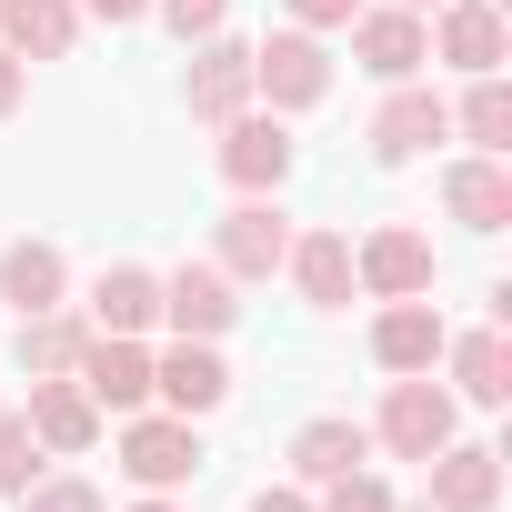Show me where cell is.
Returning a JSON list of instances; mask_svg holds the SVG:
<instances>
[{
	"mask_svg": "<svg viewBox=\"0 0 512 512\" xmlns=\"http://www.w3.org/2000/svg\"><path fill=\"white\" fill-rule=\"evenodd\" d=\"M432 241L412 231V221H382V231H362L352 241V282L372 292V302H412V292H432Z\"/></svg>",
	"mask_w": 512,
	"mask_h": 512,
	"instance_id": "7",
	"label": "cell"
},
{
	"mask_svg": "<svg viewBox=\"0 0 512 512\" xmlns=\"http://www.w3.org/2000/svg\"><path fill=\"white\" fill-rule=\"evenodd\" d=\"M402 11H432V0H402Z\"/></svg>",
	"mask_w": 512,
	"mask_h": 512,
	"instance_id": "36",
	"label": "cell"
},
{
	"mask_svg": "<svg viewBox=\"0 0 512 512\" xmlns=\"http://www.w3.org/2000/svg\"><path fill=\"white\" fill-rule=\"evenodd\" d=\"M392 512H432V502H392Z\"/></svg>",
	"mask_w": 512,
	"mask_h": 512,
	"instance_id": "35",
	"label": "cell"
},
{
	"mask_svg": "<svg viewBox=\"0 0 512 512\" xmlns=\"http://www.w3.org/2000/svg\"><path fill=\"white\" fill-rule=\"evenodd\" d=\"M322 91H332L322 31H272V41H251V101H272V111L292 121V111H312Z\"/></svg>",
	"mask_w": 512,
	"mask_h": 512,
	"instance_id": "2",
	"label": "cell"
},
{
	"mask_svg": "<svg viewBox=\"0 0 512 512\" xmlns=\"http://www.w3.org/2000/svg\"><path fill=\"white\" fill-rule=\"evenodd\" d=\"M312 512H392V482L362 462V472H342V482H322V502Z\"/></svg>",
	"mask_w": 512,
	"mask_h": 512,
	"instance_id": "28",
	"label": "cell"
},
{
	"mask_svg": "<svg viewBox=\"0 0 512 512\" xmlns=\"http://www.w3.org/2000/svg\"><path fill=\"white\" fill-rule=\"evenodd\" d=\"M442 211H452L462 231H502V221H512V161H492V151L442 161Z\"/></svg>",
	"mask_w": 512,
	"mask_h": 512,
	"instance_id": "15",
	"label": "cell"
},
{
	"mask_svg": "<svg viewBox=\"0 0 512 512\" xmlns=\"http://www.w3.org/2000/svg\"><path fill=\"white\" fill-rule=\"evenodd\" d=\"M121 472H131L141 492H181V482L201 472V432H191L181 412H151V402H141V412L121 422Z\"/></svg>",
	"mask_w": 512,
	"mask_h": 512,
	"instance_id": "3",
	"label": "cell"
},
{
	"mask_svg": "<svg viewBox=\"0 0 512 512\" xmlns=\"http://www.w3.org/2000/svg\"><path fill=\"white\" fill-rule=\"evenodd\" d=\"M352 31V61L392 91V81H422V61H432V41H422V11H402V0H362V11L342 21Z\"/></svg>",
	"mask_w": 512,
	"mask_h": 512,
	"instance_id": "5",
	"label": "cell"
},
{
	"mask_svg": "<svg viewBox=\"0 0 512 512\" xmlns=\"http://www.w3.org/2000/svg\"><path fill=\"white\" fill-rule=\"evenodd\" d=\"M282 251H292V211H282V191H251L241 211H221L211 262H221L231 282H272V272H282Z\"/></svg>",
	"mask_w": 512,
	"mask_h": 512,
	"instance_id": "4",
	"label": "cell"
},
{
	"mask_svg": "<svg viewBox=\"0 0 512 512\" xmlns=\"http://www.w3.org/2000/svg\"><path fill=\"white\" fill-rule=\"evenodd\" d=\"M422 41H432V61H452L462 81H472V71H502V51H512V31H502V0H432Z\"/></svg>",
	"mask_w": 512,
	"mask_h": 512,
	"instance_id": "9",
	"label": "cell"
},
{
	"mask_svg": "<svg viewBox=\"0 0 512 512\" xmlns=\"http://www.w3.org/2000/svg\"><path fill=\"white\" fill-rule=\"evenodd\" d=\"M151 402L181 412V422L221 412V402H231V362H221V342H171V352H151Z\"/></svg>",
	"mask_w": 512,
	"mask_h": 512,
	"instance_id": "12",
	"label": "cell"
},
{
	"mask_svg": "<svg viewBox=\"0 0 512 512\" xmlns=\"http://www.w3.org/2000/svg\"><path fill=\"white\" fill-rule=\"evenodd\" d=\"M432 141H452V101H442L432 81H392L382 111H372V161L402 171V161H422Z\"/></svg>",
	"mask_w": 512,
	"mask_h": 512,
	"instance_id": "6",
	"label": "cell"
},
{
	"mask_svg": "<svg viewBox=\"0 0 512 512\" xmlns=\"http://www.w3.org/2000/svg\"><path fill=\"white\" fill-rule=\"evenodd\" d=\"M0 412H11V402H0Z\"/></svg>",
	"mask_w": 512,
	"mask_h": 512,
	"instance_id": "37",
	"label": "cell"
},
{
	"mask_svg": "<svg viewBox=\"0 0 512 512\" xmlns=\"http://www.w3.org/2000/svg\"><path fill=\"white\" fill-rule=\"evenodd\" d=\"M442 362H452V402H482V412H502V402H512V342H502V322L452 332V342H442Z\"/></svg>",
	"mask_w": 512,
	"mask_h": 512,
	"instance_id": "18",
	"label": "cell"
},
{
	"mask_svg": "<svg viewBox=\"0 0 512 512\" xmlns=\"http://www.w3.org/2000/svg\"><path fill=\"white\" fill-rule=\"evenodd\" d=\"M452 131L502 161V151H512V81H502V71H472V91L452 101Z\"/></svg>",
	"mask_w": 512,
	"mask_h": 512,
	"instance_id": "25",
	"label": "cell"
},
{
	"mask_svg": "<svg viewBox=\"0 0 512 512\" xmlns=\"http://www.w3.org/2000/svg\"><path fill=\"white\" fill-rule=\"evenodd\" d=\"M61 292H71L61 241H11V251H0V302H11V312H51Z\"/></svg>",
	"mask_w": 512,
	"mask_h": 512,
	"instance_id": "24",
	"label": "cell"
},
{
	"mask_svg": "<svg viewBox=\"0 0 512 512\" xmlns=\"http://www.w3.org/2000/svg\"><path fill=\"white\" fill-rule=\"evenodd\" d=\"M101 412H141L151 402V342L141 332H91V352H81V372H71Z\"/></svg>",
	"mask_w": 512,
	"mask_h": 512,
	"instance_id": "13",
	"label": "cell"
},
{
	"mask_svg": "<svg viewBox=\"0 0 512 512\" xmlns=\"http://www.w3.org/2000/svg\"><path fill=\"white\" fill-rule=\"evenodd\" d=\"M452 422H462V402H452L432 372H392V392H382V412H372V452L432 462V452L452 442Z\"/></svg>",
	"mask_w": 512,
	"mask_h": 512,
	"instance_id": "1",
	"label": "cell"
},
{
	"mask_svg": "<svg viewBox=\"0 0 512 512\" xmlns=\"http://www.w3.org/2000/svg\"><path fill=\"white\" fill-rule=\"evenodd\" d=\"M442 342H452V322H442V302H432V292L382 302V322H372V362H382V372H432V362H442Z\"/></svg>",
	"mask_w": 512,
	"mask_h": 512,
	"instance_id": "14",
	"label": "cell"
},
{
	"mask_svg": "<svg viewBox=\"0 0 512 512\" xmlns=\"http://www.w3.org/2000/svg\"><path fill=\"white\" fill-rule=\"evenodd\" d=\"M21 422L41 432V452H91V442H101V402H91L71 372L31 382V412H21Z\"/></svg>",
	"mask_w": 512,
	"mask_h": 512,
	"instance_id": "20",
	"label": "cell"
},
{
	"mask_svg": "<svg viewBox=\"0 0 512 512\" xmlns=\"http://www.w3.org/2000/svg\"><path fill=\"white\" fill-rule=\"evenodd\" d=\"M241 512H312V492H302V482H272V492H251Z\"/></svg>",
	"mask_w": 512,
	"mask_h": 512,
	"instance_id": "33",
	"label": "cell"
},
{
	"mask_svg": "<svg viewBox=\"0 0 512 512\" xmlns=\"http://www.w3.org/2000/svg\"><path fill=\"white\" fill-rule=\"evenodd\" d=\"M282 272H292V292H302L312 312H342V302L362 292V282H352V231H292Z\"/></svg>",
	"mask_w": 512,
	"mask_h": 512,
	"instance_id": "17",
	"label": "cell"
},
{
	"mask_svg": "<svg viewBox=\"0 0 512 512\" xmlns=\"http://www.w3.org/2000/svg\"><path fill=\"white\" fill-rule=\"evenodd\" d=\"M21 512H111V502H101V482H81V472H41V482L21 492Z\"/></svg>",
	"mask_w": 512,
	"mask_h": 512,
	"instance_id": "27",
	"label": "cell"
},
{
	"mask_svg": "<svg viewBox=\"0 0 512 512\" xmlns=\"http://www.w3.org/2000/svg\"><path fill=\"white\" fill-rule=\"evenodd\" d=\"M151 11H161L181 41H211V31H231V0H151Z\"/></svg>",
	"mask_w": 512,
	"mask_h": 512,
	"instance_id": "29",
	"label": "cell"
},
{
	"mask_svg": "<svg viewBox=\"0 0 512 512\" xmlns=\"http://www.w3.org/2000/svg\"><path fill=\"white\" fill-rule=\"evenodd\" d=\"M81 322H91V332H151V322H161V272H141V262H111V272L91 282Z\"/></svg>",
	"mask_w": 512,
	"mask_h": 512,
	"instance_id": "22",
	"label": "cell"
},
{
	"mask_svg": "<svg viewBox=\"0 0 512 512\" xmlns=\"http://www.w3.org/2000/svg\"><path fill=\"white\" fill-rule=\"evenodd\" d=\"M131 512H181V502H171V492H141V502H131Z\"/></svg>",
	"mask_w": 512,
	"mask_h": 512,
	"instance_id": "34",
	"label": "cell"
},
{
	"mask_svg": "<svg viewBox=\"0 0 512 512\" xmlns=\"http://www.w3.org/2000/svg\"><path fill=\"white\" fill-rule=\"evenodd\" d=\"M362 462H372V422H352V412H322V422L292 432V482L302 492H322V482H342Z\"/></svg>",
	"mask_w": 512,
	"mask_h": 512,
	"instance_id": "16",
	"label": "cell"
},
{
	"mask_svg": "<svg viewBox=\"0 0 512 512\" xmlns=\"http://www.w3.org/2000/svg\"><path fill=\"white\" fill-rule=\"evenodd\" d=\"M71 41H81V0H0V51L71 61Z\"/></svg>",
	"mask_w": 512,
	"mask_h": 512,
	"instance_id": "21",
	"label": "cell"
},
{
	"mask_svg": "<svg viewBox=\"0 0 512 512\" xmlns=\"http://www.w3.org/2000/svg\"><path fill=\"white\" fill-rule=\"evenodd\" d=\"M21 91H31V61H21V51H0V121L21 111Z\"/></svg>",
	"mask_w": 512,
	"mask_h": 512,
	"instance_id": "31",
	"label": "cell"
},
{
	"mask_svg": "<svg viewBox=\"0 0 512 512\" xmlns=\"http://www.w3.org/2000/svg\"><path fill=\"white\" fill-rule=\"evenodd\" d=\"M41 462H51V452H41V432H31L21 412H0V492L21 502V492L41 482Z\"/></svg>",
	"mask_w": 512,
	"mask_h": 512,
	"instance_id": "26",
	"label": "cell"
},
{
	"mask_svg": "<svg viewBox=\"0 0 512 512\" xmlns=\"http://www.w3.org/2000/svg\"><path fill=\"white\" fill-rule=\"evenodd\" d=\"M422 472H432V492H422L432 512H492L502 502V452H482V442H442Z\"/></svg>",
	"mask_w": 512,
	"mask_h": 512,
	"instance_id": "19",
	"label": "cell"
},
{
	"mask_svg": "<svg viewBox=\"0 0 512 512\" xmlns=\"http://www.w3.org/2000/svg\"><path fill=\"white\" fill-rule=\"evenodd\" d=\"M221 181H231L241 201L292 181V131H282V111H231V121H221Z\"/></svg>",
	"mask_w": 512,
	"mask_h": 512,
	"instance_id": "8",
	"label": "cell"
},
{
	"mask_svg": "<svg viewBox=\"0 0 512 512\" xmlns=\"http://www.w3.org/2000/svg\"><path fill=\"white\" fill-rule=\"evenodd\" d=\"M81 21H111V31H131V21H151V0H81Z\"/></svg>",
	"mask_w": 512,
	"mask_h": 512,
	"instance_id": "32",
	"label": "cell"
},
{
	"mask_svg": "<svg viewBox=\"0 0 512 512\" xmlns=\"http://www.w3.org/2000/svg\"><path fill=\"white\" fill-rule=\"evenodd\" d=\"M11 352H21V372H31V382H51V372H81V352H91V322H81L71 302H51V312H21Z\"/></svg>",
	"mask_w": 512,
	"mask_h": 512,
	"instance_id": "23",
	"label": "cell"
},
{
	"mask_svg": "<svg viewBox=\"0 0 512 512\" xmlns=\"http://www.w3.org/2000/svg\"><path fill=\"white\" fill-rule=\"evenodd\" d=\"M231 292H241V282H231L221 262H181V272H161V322H171L181 342H221V332L241 322Z\"/></svg>",
	"mask_w": 512,
	"mask_h": 512,
	"instance_id": "11",
	"label": "cell"
},
{
	"mask_svg": "<svg viewBox=\"0 0 512 512\" xmlns=\"http://www.w3.org/2000/svg\"><path fill=\"white\" fill-rule=\"evenodd\" d=\"M362 0H292V31H342Z\"/></svg>",
	"mask_w": 512,
	"mask_h": 512,
	"instance_id": "30",
	"label": "cell"
},
{
	"mask_svg": "<svg viewBox=\"0 0 512 512\" xmlns=\"http://www.w3.org/2000/svg\"><path fill=\"white\" fill-rule=\"evenodd\" d=\"M181 101H191V121H231V111H251V41H231V31H211V41H191V71H181Z\"/></svg>",
	"mask_w": 512,
	"mask_h": 512,
	"instance_id": "10",
	"label": "cell"
}]
</instances>
